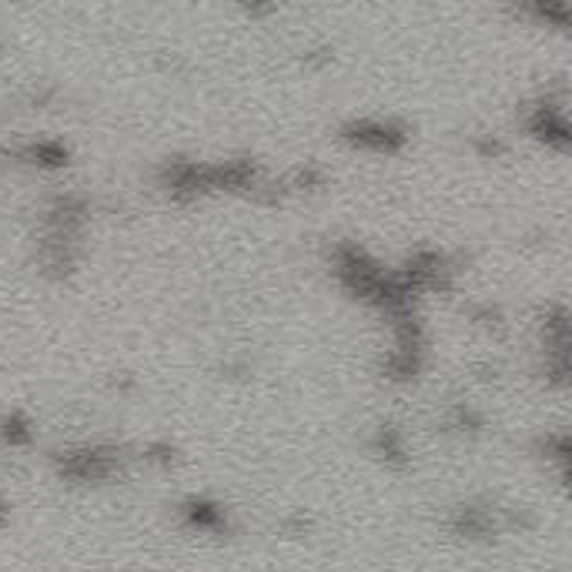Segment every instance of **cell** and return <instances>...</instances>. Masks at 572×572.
I'll return each mask as SVG.
<instances>
[{
	"instance_id": "1",
	"label": "cell",
	"mask_w": 572,
	"mask_h": 572,
	"mask_svg": "<svg viewBox=\"0 0 572 572\" xmlns=\"http://www.w3.org/2000/svg\"><path fill=\"white\" fill-rule=\"evenodd\" d=\"M345 138L365 151H395L405 141V134L385 121H358L345 131Z\"/></svg>"
},
{
	"instance_id": "2",
	"label": "cell",
	"mask_w": 572,
	"mask_h": 572,
	"mask_svg": "<svg viewBox=\"0 0 572 572\" xmlns=\"http://www.w3.org/2000/svg\"><path fill=\"white\" fill-rule=\"evenodd\" d=\"M184 516H188L191 526L198 529H221L225 526V512L218 506H208V502H191L188 509H184Z\"/></svg>"
},
{
	"instance_id": "3",
	"label": "cell",
	"mask_w": 572,
	"mask_h": 572,
	"mask_svg": "<svg viewBox=\"0 0 572 572\" xmlns=\"http://www.w3.org/2000/svg\"><path fill=\"white\" fill-rule=\"evenodd\" d=\"M0 519H4V506H0Z\"/></svg>"
}]
</instances>
